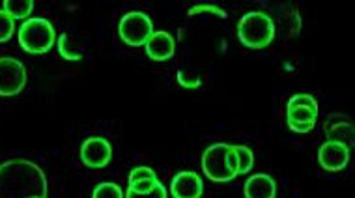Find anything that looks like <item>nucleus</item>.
<instances>
[{
    "mask_svg": "<svg viewBox=\"0 0 355 198\" xmlns=\"http://www.w3.org/2000/svg\"><path fill=\"white\" fill-rule=\"evenodd\" d=\"M0 198H47V178L36 163L10 159L0 165Z\"/></svg>",
    "mask_w": 355,
    "mask_h": 198,
    "instance_id": "1",
    "label": "nucleus"
},
{
    "mask_svg": "<svg viewBox=\"0 0 355 198\" xmlns=\"http://www.w3.org/2000/svg\"><path fill=\"white\" fill-rule=\"evenodd\" d=\"M26 84V69L23 64L4 56L0 58V98H13Z\"/></svg>",
    "mask_w": 355,
    "mask_h": 198,
    "instance_id": "6",
    "label": "nucleus"
},
{
    "mask_svg": "<svg viewBox=\"0 0 355 198\" xmlns=\"http://www.w3.org/2000/svg\"><path fill=\"white\" fill-rule=\"evenodd\" d=\"M238 154V174H249L254 167V154L247 146H234Z\"/></svg>",
    "mask_w": 355,
    "mask_h": 198,
    "instance_id": "16",
    "label": "nucleus"
},
{
    "mask_svg": "<svg viewBox=\"0 0 355 198\" xmlns=\"http://www.w3.org/2000/svg\"><path fill=\"white\" fill-rule=\"evenodd\" d=\"M92 198H123V191L112 181H103L94 189Z\"/></svg>",
    "mask_w": 355,
    "mask_h": 198,
    "instance_id": "17",
    "label": "nucleus"
},
{
    "mask_svg": "<svg viewBox=\"0 0 355 198\" xmlns=\"http://www.w3.org/2000/svg\"><path fill=\"white\" fill-rule=\"evenodd\" d=\"M118 34L122 37L123 44L131 47H142L146 45L150 36L153 34L152 19L142 12H129L120 19Z\"/></svg>",
    "mask_w": 355,
    "mask_h": 198,
    "instance_id": "5",
    "label": "nucleus"
},
{
    "mask_svg": "<svg viewBox=\"0 0 355 198\" xmlns=\"http://www.w3.org/2000/svg\"><path fill=\"white\" fill-rule=\"evenodd\" d=\"M58 53H60L62 58H66L68 62H79L83 55H80V51L71 44V39H69L68 34H60L58 37Z\"/></svg>",
    "mask_w": 355,
    "mask_h": 198,
    "instance_id": "15",
    "label": "nucleus"
},
{
    "mask_svg": "<svg viewBox=\"0 0 355 198\" xmlns=\"http://www.w3.org/2000/svg\"><path fill=\"white\" fill-rule=\"evenodd\" d=\"M349 154H352V150L348 146L327 141V143L320 146L318 161L322 168L327 170V172H340V170L348 167Z\"/></svg>",
    "mask_w": 355,
    "mask_h": 198,
    "instance_id": "8",
    "label": "nucleus"
},
{
    "mask_svg": "<svg viewBox=\"0 0 355 198\" xmlns=\"http://www.w3.org/2000/svg\"><path fill=\"white\" fill-rule=\"evenodd\" d=\"M157 183H159V178L157 180H142L133 183V186H129V189L135 192H150Z\"/></svg>",
    "mask_w": 355,
    "mask_h": 198,
    "instance_id": "24",
    "label": "nucleus"
},
{
    "mask_svg": "<svg viewBox=\"0 0 355 198\" xmlns=\"http://www.w3.org/2000/svg\"><path fill=\"white\" fill-rule=\"evenodd\" d=\"M19 45L28 55H43L53 49L56 42L55 26L43 17H31L23 21L17 32Z\"/></svg>",
    "mask_w": 355,
    "mask_h": 198,
    "instance_id": "3",
    "label": "nucleus"
},
{
    "mask_svg": "<svg viewBox=\"0 0 355 198\" xmlns=\"http://www.w3.org/2000/svg\"><path fill=\"white\" fill-rule=\"evenodd\" d=\"M15 34V21L4 10H0V44L10 42Z\"/></svg>",
    "mask_w": 355,
    "mask_h": 198,
    "instance_id": "18",
    "label": "nucleus"
},
{
    "mask_svg": "<svg viewBox=\"0 0 355 198\" xmlns=\"http://www.w3.org/2000/svg\"><path fill=\"white\" fill-rule=\"evenodd\" d=\"M146 49V55L155 60V62H165V60H171L174 56V51H176V42L174 37L168 34V32H153L150 39L144 45Z\"/></svg>",
    "mask_w": 355,
    "mask_h": 198,
    "instance_id": "11",
    "label": "nucleus"
},
{
    "mask_svg": "<svg viewBox=\"0 0 355 198\" xmlns=\"http://www.w3.org/2000/svg\"><path fill=\"white\" fill-rule=\"evenodd\" d=\"M171 192L174 198H200L204 192V183L198 174L185 170L172 178Z\"/></svg>",
    "mask_w": 355,
    "mask_h": 198,
    "instance_id": "9",
    "label": "nucleus"
},
{
    "mask_svg": "<svg viewBox=\"0 0 355 198\" xmlns=\"http://www.w3.org/2000/svg\"><path fill=\"white\" fill-rule=\"evenodd\" d=\"M292 107H309L313 111H318V101L311 93H297V96H292L288 101L286 109H292Z\"/></svg>",
    "mask_w": 355,
    "mask_h": 198,
    "instance_id": "19",
    "label": "nucleus"
},
{
    "mask_svg": "<svg viewBox=\"0 0 355 198\" xmlns=\"http://www.w3.org/2000/svg\"><path fill=\"white\" fill-rule=\"evenodd\" d=\"M2 10L15 21V19H31V13L34 10L32 0H4Z\"/></svg>",
    "mask_w": 355,
    "mask_h": 198,
    "instance_id": "14",
    "label": "nucleus"
},
{
    "mask_svg": "<svg viewBox=\"0 0 355 198\" xmlns=\"http://www.w3.org/2000/svg\"><path fill=\"white\" fill-rule=\"evenodd\" d=\"M125 198H168V197H166L165 186L159 181V183L153 187L150 192H135V191H131V189H128Z\"/></svg>",
    "mask_w": 355,
    "mask_h": 198,
    "instance_id": "21",
    "label": "nucleus"
},
{
    "mask_svg": "<svg viewBox=\"0 0 355 198\" xmlns=\"http://www.w3.org/2000/svg\"><path fill=\"white\" fill-rule=\"evenodd\" d=\"M318 111H313L309 107H292L286 109L288 127L295 133H309L316 127Z\"/></svg>",
    "mask_w": 355,
    "mask_h": 198,
    "instance_id": "12",
    "label": "nucleus"
},
{
    "mask_svg": "<svg viewBox=\"0 0 355 198\" xmlns=\"http://www.w3.org/2000/svg\"><path fill=\"white\" fill-rule=\"evenodd\" d=\"M178 82H180V87L187 88V90H193V88H198L200 84H202L200 77H196L195 73H191V71H185V69L178 71Z\"/></svg>",
    "mask_w": 355,
    "mask_h": 198,
    "instance_id": "22",
    "label": "nucleus"
},
{
    "mask_svg": "<svg viewBox=\"0 0 355 198\" xmlns=\"http://www.w3.org/2000/svg\"><path fill=\"white\" fill-rule=\"evenodd\" d=\"M324 131L327 135V141L331 143H340L348 146L349 150L354 146V124L349 118L343 116V114H331L325 122Z\"/></svg>",
    "mask_w": 355,
    "mask_h": 198,
    "instance_id": "10",
    "label": "nucleus"
},
{
    "mask_svg": "<svg viewBox=\"0 0 355 198\" xmlns=\"http://www.w3.org/2000/svg\"><path fill=\"white\" fill-rule=\"evenodd\" d=\"M80 159L86 167L105 168L112 159V146L103 136H90L80 146Z\"/></svg>",
    "mask_w": 355,
    "mask_h": 198,
    "instance_id": "7",
    "label": "nucleus"
},
{
    "mask_svg": "<svg viewBox=\"0 0 355 198\" xmlns=\"http://www.w3.org/2000/svg\"><path fill=\"white\" fill-rule=\"evenodd\" d=\"M245 198H275V180L268 174H254L245 181Z\"/></svg>",
    "mask_w": 355,
    "mask_h": 198,
    "instance_id": "13",
    "label": "nucleus"
},
{
    "mask_svg": "<svg viewBox=\"0 0 355 198\" xmlns=\"http://www.w3.org/2000/svg\"><path fill=\"white\" fill-rule=\"evenodd\" d=\"M189 15H200V13H214L217 17L227 19V12L225 10H220L219 6H215V4H196V6L189 8Z\"/></svg>",
    "mask_w": 355,
    "mask_h": 198,
    "instance_id": "23",
    "label": "nucleus"
},
{
    "mask_svg": "<svg viewBox=\"0 0 355 198\" xmlns=\"http://www.w3.org/2000/svg\"><path fill=\"white\" fill-rule=\"evenodd\" d=\"M202 170L211 181H232L238 176V154L232 144L209 146L202 155Z\"/></svg>",
    "mask_w": 355,
    "mask_h": 198,
    "instance_id": "2",
    "label": "nucleus"
},
{
    "mask_svg": "<svg viewBox=\"0 0 355 198\" xmlns=\"http://www.w3.org/2000/svg\"><path fill=\"white\" fill-rule=\"evenodd\" d=\"M275 37V25L270 15L262 12H251L241 17L238 25L239 44L249 49H266Z\"/></svg>",
    "mask_w": 355,
    "mask_h": 198,
    "instance_id": "4",
    "label": "nucleus"
},
{
    "mask_svg": "<svg viewBox=\"0 0 355 198\" xmlns=\"http://www.w3.org/2000/svg\"><path fill=\"white\" fill-rule=\"evenodd\" d=\"M142 180H157V174L150 167H135L129 174V186H133V183Z\"/></svg>",
    "mask_w": 355,
    "mask_h": 198,
    "instance_id": "20",
    "label": "nucleus"
}]
</instances>
